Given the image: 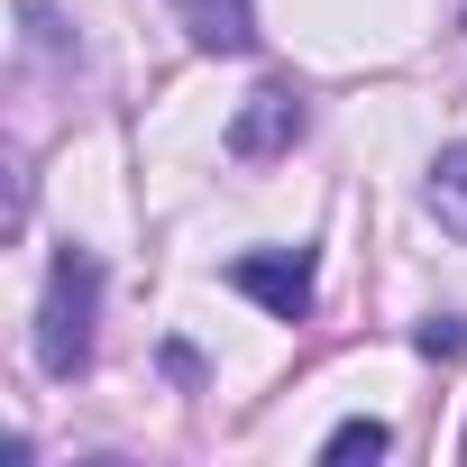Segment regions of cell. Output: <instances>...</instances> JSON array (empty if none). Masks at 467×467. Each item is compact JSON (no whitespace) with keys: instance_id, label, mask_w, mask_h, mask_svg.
<instances>
[{"instance_id":"obj_1","label":"cell","mask_w":467,"mask_h":467,"mask_svg":"<svg viewBox=\"0 0 467 467\" xmlns=\"http://www.w3.org/2000/svg\"><path fill=\"white\" fill-rule=\"evenodd\" d=\"M92 321H101V257L92 248H56L47 294H37V367L56 385H74L92 367Z\"/></svg>"},{"instance_id":"obj_2","label":"cell","mask_w":467,"mask_h":467,"mask_svg":"<svg viewBox=\"0 0 467 467\" xmlns=\"http://www.w3.org/2000/svg\"><path fill=\"white\" fill-rule=\"evenodd\" d=\"M229 294H248L275 321H303L312 312V248H248V257H229Z\"/></svg>"},{"instance_id":"obj_3","label":"cell","mask_w":467,"mask_h":467,"mask_svg":"<svg viewBox=\"0 0 467 467\" xmlns=\"http://www.w3.org/2000/svg\"><path fill=\"white\" fill-rule=\"evenodd\" d=\"M303 129H312L303 92H294V83H266V92L239 101V119H229V156H239V165H275Z\"/></svg>"},{"instance_id":"obj_4","label":"cell","mask_w":467,"mask_h":467,"mask_svg":"<svg viewBox=\"0 0 467 467\" xmlns=\"http://www.w3.org/2000/svg\"><path fill=\"white\" fill-rule=\"evenodd\" d=\"M174 19L202 56H248L257 47V10L248 0H174Z\"/></svg>"},{"instance_id":"obj_5","label":"cell","mask_w":467,"mask_h":467,"mask_svg":"<svg viewBox=\"0 0 467 467\" xmlns=\"http://www.w3.org/2000/svg\"><path fill=\"white\" fill-rule=\"evenodd\" d=\"M421 202H431V220L449 229V239L467 248V138L431 156V174H421Z\"/></svg>"},{"instance_id":"obj_6","label":"cell","mask_w":467,"mask_h":467,"mask_svg":"<svg viewBox=\"0 0 467 467\" xmlns=\"http://www.w3.org/2000/svg\"><path fill=\"white\" fill-rule=\"evenodd\" d=\"M385 449H394L385 421H339V431L321 440V458H385Z\"/></svg>"},{"instance_id":"obj_7","label":"cell","mask_w":467,"mask_h":467,"mask_svg":"<svg viewBox=\"0 0 467 467\" xmlns=\"http://www.w3.org/2000/svg\"><path fill=\"white\" fill-rule=\"evenodd\" d=\"M412 339H421V358H467V330H458L449 312H431V321H421Z\"/></svg>"}]
</instances>
